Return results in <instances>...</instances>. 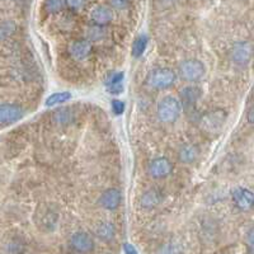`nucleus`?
Segmentation results:
<instances>
[{
  "label": "nucleus",
  "instance_id": "1",
  "mask_svg": "<svg viewBox=\"0 0 254 254\" xmlns=\"http://www.w3.org/2000/svg\"><path fill=\"white\" fill-rule=\"evenodd\" d=\"M226 120H228V113L224 110L210 111L199 119V128L206 135L216 136L222 132Z\"/></svg>",
  "mask_w": 254,
  "mask_h": 254
},
{
  "label": "nucleus",
  "instance_id": "2",
  "mask_svg": "<svg viewBox=\"0 0 254 254\" xmlns=\"http://www.w3.org/2000/svg\"><path fill=\"white\" fill-rule=\"evenodd\" d=\"M182 111V104L181 101L173 95H168L164 97L162 101L158 103L156 113H158V119L165 124H171L174 122L181 115Z\"/></svg>",
  "mask_w": 254,
  "mask_h": 254
},
{
  "label": "nucleus",
  "instance_id": "3",
  "mask_svg": "<svg viewBox=\"0 0 254 254\" xmlns=\"http://www.w3.org/2000/svg\"><path fill=\"white\" fill-rule=\"evenodd\" d=\"M176 72L167 67H158L149 72L147 84L155 89H167L176 83Z\"/></svg>",
  "mask_w": 254,
  "mask_h": 254
},
{
  "label": "nucleus",
  "instance_id": "4",
  "mask_svg": "<svg viewBox=\"0 0 254 254\" xmlns=\"http://www.w3.org/2000/svg\"><path fill=\"white\" fill-rule=\"evenodd\" d=\"M179 72L185 80L187 81H198L203 78L206 72L205 64L197 59H190L181 64Z\"/></svg>",
  "mask_w": 254,
  "mask_h": 254
},
{
  "label": "nucleus",
  "instance_id": "5",
  "mask_svg": "<svg viewBox=\"0 0 254 254\" xmlns=\"http://www.w3.org/2000/svg\"><path fill=\"white\" fill-rule=\"evenodd\" d=\"M172 163L169 159L160 156L154 160H151L149 167H147V173L153 178H164L172 172Z\"/></svg>",
  "mask_w": 254,
  "mask_h": 254
},
{
  "label": "nucleus",
  "instance_id": "6",
  "mask_svg": "<svg viewBox=\"0 0 254 254\" xmlns=\"http://www.w3.org/2000/svg\"><path fill=\"white\" fill-rule=\"evenodd\" d=\"M70 244L79 253H90L94 248L93 238L85 231H78L75 234H72Z\"/></svg>",
  "mask_w": 254,
  "mask_h": 254
},
{
  "label": "nucleus",
  "instance_id": "7",
  "mask_svg": "<svg viewBox=\"0 0 254 254\" xmlns=\"http://www.w3.org/2000/svg\"><path fill=\"white\" fill-rule=\"evenodd\" d=\"M122 201V194L117 188H108L101 194L98 202L106 210L113 211L119 207Z\"/></svg>",
  "mask_w": 254,
  "mask_h": 254
},
{
  "label": "nucleus",
  "instance_id": "8",
  "mask_svg": "<svg viewBox=\"0 0 254 254\" xmlns=\"http://www.w3.org/2000/svg\"><path fill=\"white\" fill-rule=\"evenodd\" d=\"M231 60L239 65H246L252 58V45L249 42H238L230 51Z\"/></svg>",
  "mask_w": 254,
  "mask_h": 254
},
{
  "label": "nucleus",
  "instance_id": "9",
  "mask_svg": "<svg viewBox=\"0 0 254 254\" xmlns=\"http://www.w3.org/2000/svg\"><path fill=\"white\" fill-rule=\"evenodd\" d=\"M70 55L75 61H84L87 60L88 56L92 52V44L88 40H78L74 41L70 45L69 49Z\"/></svg>",
  "mask_w": 254,
  "mask_h": 254
},
{
  "label": "nucleus",
  "instance_id": "10",
  "mask_svg": "<svg viewBox=\"0 0 254 254\" xmlns=\"http://www.w3.org/2000/svg\"><path fill=\"white\" fill-rule=\"evenodd\" d=\"M23 116V111L15 104H0V125L12 124Z\"/></svg>",
  "mask_w": 254,
  "mask_h": 254
},
{
  "label": "nucleus",
  "instance_id": "11",
  "mask_svg": "<svg viewBox=\"0 0 254 254\" xmlns=\"http://www.w3.org/2000/svg\"><path fill=\"white\" fill-rule=\"evenodd\" d=\"M90 19L94 22V24L104 26L113 19V10L107 5H97L90 12Z\"/></svg>",
  "mask_w": 254,
  "mask_h": 254
},
{
  "label": "nucleus",
  "instance_id": "12",
  "mask_svg": "<svg viewBox=\"0 0 254 254\" xmlns=\"http://www.w3.org/2000/svg\"><path fill=\"white\" fill-rule=\"evenodd\" d=\"M254 196L247 188H237L233 190V201L240 210H248L253 205Z\"/></svg>",
  "mask_w": 254,
  "mask_h": 254
},
{
  "label": "nucleus",
  "instance_id": "13",
  "mask_svg": "<svg viewBox=\"0 0 254 254\" xmlns=\"http://www.w3.org/2000/svg\"><path fill=\"white\" fill-rule=\"evenodd\" d=\"M199 156V149L193 144H187L183 145L181 149H179L178 158L182 163L186 164H190V163L196 162Z\"/></svg>",
  "mask_w": 254,
  "mask_h": 254
},
{
  "label": "nucleus",
  "instance_id": "14",
  "mask_svg": "<svg viewBox=\"0 0 254 254\" xmlns=\"http://www.w3.org/2000/svg\"><path fill=\"white\" fill-rule=\"evenodd\" d=\"M179 95H181V104L183 106H187V107H190L193 106L197 101L201 97V89L197 87H186L183 88L181 92H179Z\"/></svg>",
  "mask_w": 254,
  "mask_h": 254
},
{
  "label": "nucleus",
  "instance_id": "15",
  "mask_svg": "<svg viewBox=\"0 0 254 254\" xmlns=\"http://www.w3.org/2000/svg\"><path fill=\"white\" fill-rule=\"evenodd\" d=\"M95 235L102 240H111L116 235V228L111 222H99L94 228Z\"/></svg>",
  "mask_w": 254,
  "mask_h": 254
},
{
  "label": "nucleus",
  "instance_id": "16",
  "mask_svg": "<svg viewBox=\"0 0 254 254\" xmlns=\"http://www.w3.org/2000/svg\"><path fill=\"white\" fill-rule=\"evenodd\" d=\"M107 35V31L103 26H98V24H94V26L88 27L87 32H85V40H88L89 42H97V41L103 40Z\"/></svg>",
  "mask_w": 254,
  "mask_h": 254
},
{
  "label": "nucleus",
  "instance_id": "17",
  "mask_svg": "<svg viewBox=\"0 0 254 254\" xmlns=\"http://www.w3.org/2000/svg\"><path fill=\"white\" fill-rule=\"evenodd\" d=\"M160 199H162V196L159 194L158 190H146L141 197V206L145 208L155 207V206L160 202Z\"/></svg>",
  "mask_w": 254,
  "mask_h": 254
},
{
  "label": "nucleus",
  "instance_id": "18",
  "mask_svg": "<svg viewBox=\"0 0 254 254\" xmlns=\"http://www.w3.org/2000/svg\"><path fill=\"white\" fill-rule=\"evenodd\" d=\"M71 98V94L69 92H61V93H55V94L50 95L46 101L47 107H54V106H58V104L64 103V102L69 101Z\"/></svg>",
  "mask_w": 254,
  "mask_h": 254
},
{
  "label": "nucleus",
  "instance_id": "19",
  "mask_svg": "<svg viewBox=\"0 0 254 254\" xmlns=\"http://www.w3.org/2000/svg\"><path fill=\"white\" fill-rule=\"evenodd\" d=\"M146 46H147V38L145 37V36H140L139 38H136L135 42H133L132 45V51H131L133 58L136 59L140 58V56L145 52Z\"/></svg>",
  "mask_w": 254,
  "mask_h": 254
},
{
  "label": "nucleus",
  "instance_id": "20",
  "mask_svg": "<svg viewBox=\"0 0 254 254\" xmlns=\"http://www.w3.org/2000/svg\"><path fill=\"white\" fill-rule=\"evenodd\" d=\"M71 117H72V112L69 110V107L61 108V110H59L58 112L55 113V116H54V119H55V121L58 122L59 125L67 124V122H70Z\"/></svg>",
  "mask_w": 254,
  "mask_h": 254
},
{
  "label": "nucleus",
  "instance_id": "21",
  "mask_svg": "<svg viewBox=\"0 0 254 254\" xmlns=\"http://www.w3.org/2000/svg\"><path fill=\"white\" fill-rule=\"evenodd\" d=\"M65 0H46L45 8L49 13H58L63 9Z\"/></svg>",
  "mask_w": 254,
  "mask_h": 254
},
{
  "label": "nucleus",
  "instance_id": "22",
  "mask_svg": "<svg viewBox=\"0 0 254 254\" xmlns=\"http://www.w3.org/2000/svg\"><path fill=\"white\" fill-rule=\"evenodd\" d=\"M88 3V0H65V4L70 6L71 9H80L85 6Z\"/></svg>",
  "mask_w": 254,
  "mask_h": 254
},
{
  "label": "nucleus",
  "instance_id": "23",
  "mask_svg": "<svg viewBox=\"0 0 254 254\" xmlns=\"http://www.w3.org/2000/svg\"><path fill=\"white\" fill-rule=\"evenodd\" d=\"M110 3L115 9H126L130 5L131 0H110Z\"/></svg>",
  "mask_w": 254,
  "mask_h": 254
},
{
  "label": "nucleus",
  "instance_id": "24",
  "mask_svg": "<svg viewBox=\"0 0 254 254\" xmlns=\"http://www.w3.org/2000/svg\"><path fill=\"white\" fill-rule=\"evenodd\" d=\"M112 110L116 115H122L125 111V104L121 101H113L112 102Z\"/></svg>",
  "mask_w": 254,
  "mask_h": 254
},
{
  "label": "nucleus",
  "instance_id": "25",
  "mask_svg": "<svg viewBox=\"0 0 254 254\" xmlns=\"http://www.w3.org/2000/svg\"><path fill=\"white\" fill-rule=\"evenodd\" d=\"M124 251L126 254H139L137 253V251H136V248L133 246H131V244H128V243H126L124 246Z\"/></svg>",
  "mask_w": 254,
  "mask_h": 254
},
{
  "label": "nucleus",
  "instance_id": "26",
  "mask_svg": "<svg viewBox=\"0 0 254 254\" xmlns=\"http://www.w3.org/2000/svg\"><path fill=\"white\" fill-rule=\"evenodd\" d=\"M122 78H124V74H122V72H120V74H116V75L111 79L110 85H116V84H120V81L122 80Z\"/></svg>",
  "mask_w": 254,
  "mask_h": 254
},
{
  "label": "nucleus",
  "instance_id": "27",
  "mask_svg": "<svg viewBox=\"0 0 254 254\" xmlns=\"http://www.w3.org/2000/svg\"><path fill=\"white\" fill-rule=\"evenodd\" d=\"M248 121L251 122H253V108H251V110H249V113H248Z\"/></svg>",
  "mask_w": 254,
  "mask_h": 254
}]
</instances>
